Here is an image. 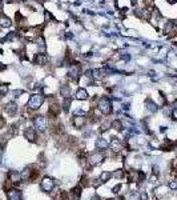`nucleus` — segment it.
<instances>
[{"mask_svg":"<svg viewBox=\"0 0 177 200\" xmlns=\"http://www.w3.org/2000/svg\"><path fill=\"white\" fill-rule=\"evenodd\" d=\"M43 101H44V96H43L41 94H33L32 96L29 97V100H28L27 107L29 109H39L40 107H41Z\"/></svg>","mask_w":177,"mask_h":200,"instance_id":"nucleus-1","label":"nucleus"},{"mask_svg":"<svg viewBox=\"0 0 177 200\" xmlns=\"http://www.w3.org/2000/svg\"><path fill=\"white\" fill-rule=\"evenodd\" d=\"M48 124H49L48 118H45V116L39 115V116H35V118H33V125H35V128L39 130L40 132H44L47 128H48Z\"/></svg>","mask_w":177,"mask_h":200,"instance_id":"nucleus-2","label":"nucleus"},{"mask_svg":"<svg viewBox=\"0 0 177 200\" xmlns=\"http://www.w3.org/2000/svg\"><path fill=\"white\" fill-rule=\"evenodd\" d=\"M97 108L101 111L102 115H109L112 113V103L108 97H101L99 100V104H97Z\"/></svg>","mask_w":177,"mask_h":200,"instance_id":"nucleus-3","label":"nucleus"},{"mask_svg":"<svg viewBox=\"0 0 177 200\" xmlns=\"http://www.w3.org/2000/svg\"><path fill=\"white\" fill-rule=\"evenodd\" d=\"M68 76L72 80H75V82H77L79 78L81 76V67H80V64H77V63L71 64L69 69H68Z\"/></svg>","mask_w":177,"mask_h":200,"instance_id":"nucleus-4","label":"nucleus"},{"mask_svg":"<svg viewBox=\"0 0 177 200\" xmlns=\"http://www.w3.org/2000/svg\"><path fill=\"white\" fill-rule=\"evenodd\" d=\"M102 160H104V153H102L101 151H96V152H93L92 155L88 158L89 164H92V165L99 164V163H101Z\"/></svg>","mask_w":177,"mask_h":200,"instance_id":"nucleus-5","label":"nucleus"},{"mask_svg":"<svg viewBox=\"0 0 177 200\" xmlns=\"http://www.w3.org/2000/svg\"><path fill=\"white\" fill-rule=\"evenodd\" d=\"M40 187H41L43 191H45V192H51L52 188L55 187V181L53 179H51V177H44V179L41 180V184H40Z\"/></svg>","mask_w":177,"mask_h":200,"instance_id":"nucleus-6","label":"nucleus"},{"mask_svg":"<svg viewBox=\"0 0 177 200\" xmlns=\"http://www.w3.org/2000/svg\"><path fill=\"white\" fill-rule=\"evenodd\" d=\"M33 63L36 66H45L48 63V56L45 54H43V52H37L35 55V57H33Z\"/></svg>","mask_w":177,"mask_h":200,"instance_id":"nucleus-7","label":"nucleus"},{"mask_svg":"<svg viewBox=\"0 0 177 200\" xmlns=\"http://www.w3.org/2000/svg\"><path fill=\"white\" fill-rule=\"evenodd\" d=\"M7 199L8 200H21V192L16 188L7 189Z\"/></svg>","mask_w":177,"mask_h":200,"instance_id":"nucleus-8","label":"nucleus"},{"mask_svg":"<svg viewBox=\"0 0 177 200\" xmlns=\"http://www.w3.org/2000/svg\"><path fill=\"white\" fill-rule=\"evenodd\" d=\"M85 123H87V119L84 118V116H80V115L73 116V119H72V125L75 128H81L85 125Z\"/></svg>","mask_w":177,"mask_h":200,"instance_id":"nucleus-9","label":"nucleus"},{"mask_svg":"<svg viewBox=\"0 0 177 200\" xmlns=\"http://www.w3.org/2000/svg\"><path fill=\"white\" fill-rule=\"evenodd\" d=\"M4 111L8 113V115H15L17 112V104L14 103V101H9V103L5 104Z\"/></svg>","mask_w":177,"mask_h":200,"instance_id":"nucleus-10","label":"nucleus"},{"mask_svg":"<svg viewBox=\"0 0 177 200\" xmlns=\"http://www.w3.org/2000/svg\"><path fill=\"white\" fill-rule=\"evenodd\" d=\"M175 28H176V23H175V21H172V20L166 21L165 27H164V33H165V35L172 36L173 32H175Z\"/></svg>","mask_w":177,"mask_h":200,"instance_id":"nucleus-11","label":"nucleus"},{"mask_svg":"<svg viewBox=\"0 0 177 200\" xmlns=\"http://www.w3.org/2000/svg\"><path fill=\"white\" fill-rule=\"evenodd\" d=\"M75 97H76L77 100H87L89 97L88 91H87L85 88H79V90L76 91V94H75Z\"/></svg>","mask_w":177,"mask_h":200,"instance_id":"nucleus-12","label":"nucleus"},{"mask_svg":"<svg viewBox=\"0 0 177 200\" xmlns=\"http://www.w3.org/2000/svg\"><path fill=\"white\" fill-rule=\"evenodd\" d=\"M24 136H26V139H28L31 143L36 141V132H35V130H32V128H27V130L24 131Z\"/></svg>","mask_w":177,"mask_h":200,"instance_id":"nucleus-13","label":"nucleus"},{"mask_svg":"<svg viewBox=\"0 0 177 200\" xmlns=\"http://www.w3.org/2000/svg\"><path fill=\"white\" fill-rule=\"evenodd\" d=\"M60 111H61V108L57 106V104H52L48 109V113H49V116H52V118H56V116L60 113Z\"/></svg>","mask_w":177,"mask_h":200,"instance_id":"nucleus-14","label":"nucleus"},{"mask_svg":"<svg viewBox=\"0 0 177 200\" xmlns=\"http://www.w3.org/2000/svg\"><path fill=\"white\" fill-rule=\"evenodd\" d=\"M12 26V21H11V19H9L8 16H0V27L2 28H8V27H11Z\"/></svg>","mask_w":177,"mask_h":200,"instance_id":"nucleus-15","label":"nucleus"},{"mask_svg":"<svg viewBox=\"0 0 177 200\" xmlns=\"http://www.w3.org/2000/svg\"><path fill=\"white\" fill-rule=\"evenodd\" d=\"M60 95L64 97V99H67V97H71V87L69 85H61L60 87Z\"/></svg>","mask_w":177,"mask_h":200,"instance_id":"nucleus-16","label":"nucleus"},{"mask_svg":"<svg viewBox=\"0 0 177 200\" xmlns=\"http://www.w3.org/2000/svg\"><path fill=\"white\" fill-rule=\"evenodd\" d=\"M108 147H109V143L105 139H97V141H96V148L97 149H107Z\"/></svg>","mask_w":177,"mask_h":200,"instance_id":"nucleus-17","label":"nucleus"},{"mask_svg":"<svg viewBox=\"0 0 177 200\" xmlns=\"http://www.w3.org/2000/svg\"><path fill=\"white\" fill-rule=\"evenodd\" d=\"M71 195L73 196L75 200H79L80 196H81V186H76L75 188L71 191Z\"/></svg>","mask_w":177,"mask_h":200,"instance_id":"nucleus-18","label":"nucleus"},{"mask_svg":"<svg viewBox=\"0 0 177 200\" xmlns=\"http://www.w3.org/2000/svg\"><path fill=\"white\" fill-rule=\"evenodd\" d=\"M145 106H147V109L149 111V112H156L157 111V104L156 103H153V101H152L151 99H148L147 100V103H145Z\"/></svg>","mask_w":177,"mask_h":200,"instance_id":"nucleus-19","label":"nucleus"},{"mask_svg":"<svg viewBox=\"0 0 177 200\" xmlns=\"http://www.w3.org/2000/svg\"><path fill=\"white\" fill-rule=\"evenodd\" d=\"M111 127L112 128H114V130L116 131H121L124 128V124H123V122H121V120H113V122L111 123Z\"/></svg>","mask_w":177,"mask_h":200,"instance_id":"nucleus-20","label":"nucleus"},{"mask_svg":"<svg viewBox=\"0 0 177 200\" xmlns=\"http://www.w3.org/2000/svg\"><path fill=\"white\" fill-rule=\"evenodd\" d=\"M17 38V32H9L5 38H3L2 39V43H4V42H12V40H15Z\"/></svg>","mask_w":177,"mask_h":200,"instance_id":"nucleus-21","label":"nucleus"},{"mask_svg":"<svg viewBox=\"0 0 177 200\" xmlns=\"http://www.w3.org/2000/svg\"><path fill=\"white\" fill-rule=\"evenodd\" d=\"M37 47H39V52H45V42L43 39V36H40L39 40H37Z\"/></svg>","mask_w":177,"mask_h":200,"instance_id":"nucleus-22","label":"nucleus"},{"mask_svg":"<svg viewBox=\"0 0 177 200\" xmlns=\"http://www.w3.org/2000/svg\"><path fill=\"white\" fill-rule=\"evenodd\" d=\"M112 177V174L111 172H102V174L100 175V180L102 181V183H105V181H108Z\"/></svg>","mask_w":177,"mask_h":200,"instance_id":"nucleus-23","label":"nucleus"},{"mask_svg":"<svg viewBox=\"0 0 177 200\" xmlns=\"http://www.w3.org/2000/svg\"><path fill=\"white\" fill-rule=\"evenodd\" d=\"M8 92V84L7 83H3V84H0V96H4V95H7Z\"/></svg>","mask_w":177,"mask_h":200,"instance_id":"nucleus-24","label":"nucleus"},{"mask_svg":"<svg viewBox=\"0 0 177 200\" xmlns=\"http://www.w3.org/2000/svg\"><path fill=\"white\" fill-rule=\"evenodd\" d=\"M124 175H125V172H124L123 170H117L116 172H113V174H112V176L120 179V177H124Z\"/></svg>","mask_w":177,"mask_h":200,"instance_id":"nucleus-25","label":"nucleus"},{"mask_svg":"<svg viewBox=\"0 0 177 200\" xmlns=\"http://www.w3.org/2000/svg\"><path fill=\"white\" fill-rule=\"evenodd\" d=\"M69 106H71V97H67V99L64 100V111L65 112L69 111Z\"/></svg>","mask_w":177,"mask_h":200,"instance_id":"nucleus-26","label":"nucleus"},{"mask_svg":"<svg viewBox=\"0 0 177 200\" xmlns=\"http://www.w3.org/2000/svg\"><path fill=\"white\" fill-rule=\"evenodd\" d=\"M44 15H45V21H48V20H53V21H56V19L53 17V15H52L49 11H45V12H44Z\"/></svg>","mask_w":177,"mask_h":200,"instance_id":"nucleus-27","label":"nucleus"},{"mask_svg":"<svg viewBox=\"0 0 177 200\" xmlns=\"http://www.w3.org/2000/svg\"><path fill=\"white\" fill-rule=\"evenodd\" d=\"M137 175H139V176H137V181H142V180L145 179V174L142 171H139Z\"/></svg>","mask_w":177,"mask_h":200,"instance_id":"nucleus-28","label":"nucleus"},{"mask_svg":"<svg viewBox=\"0 0 177 200\" xmlns=\"http://www.w3.org/2000/svg\"><path fill=\"white\" fill-rule=\"evenodd\" d=\"M169 188L170 189H177V180H172L169 183Z\"/></svg>","mask_w":177,"mask_h":200,"instance_id":"nucleus-29","label":"nucleus"},{"mask_svg":"<svg viewBox=\"0 0 177 200\" xmlns=\"http://www.w3.org/2000/svg\"><path fill=\"white\" fill-rule=\"evenodd\" d=\"M170 116H172V119L177 122V108H173L172 109V113H170Z\"/></svg>","mask_w":177,"mask_h":200,"instance_id":"nucleus-30","label":"nucleus"},{"mask_svg":"<svg viewBox=\"0 0 177 200\" xmlns=\"http://www.w3.org/2000/svg\"><path fill=\"white\" fill-rule=\"evenodd\" d=\"M23 94H24V91L16 90V91H14V97H20V95H23Z\"/></svg>","mask_w":177,"mask_h":200,"instance_id":"nucleus-31","label":"nucleus"},{"mask_svg":"<svg viewBox=\"0 0 177 200\" xmlns=\"http://www.w3.org/2000/svg\"><path fill=\"white\" fill-rule=\"evenodd\" d=\"M120 189H121V184H117L116 187H113V193H119Z\"/></svg>","mask_w":177,"mask_h":200,"instance_id":"nucleus-32","label":"nucleus"},{"mask_svg":"<svg viewBox=\"0 0 177 200\" xmlns=\"http://www.w3.org/2000/svg\"><path fill=\"white\" fill-rule=\"evenodd\" d=\"M5 125V120H4V118H2L0 116V128H3Z\"/></svg>","mask_w":177,"mask_h":200,"instance_id":"nucleus-33","label":"nucleus"},{"mask_svg":"<svg viewBox=\"0 0 177 200\" xmlns=\"http://www.w3.org/2000/svg\"><path fill=\"white\" fill-rule=\"evenodd\" d=\"M169 82L172 83V84L177 85V79H176V78H172V76H170V78H169Z\"/></svg>","mask_w":177,"mask_h":200,"instance_id":"nucleus-34","label":"nucleus"},{"mask_svg":"<svg viewBox=\"0 0 177 200\" xmlns=\"http://www.w3.org/2000/svg\"><path fill=\"white\" fill-rule=\"evenodd\" d=\"M168 3H169V4H176L177 3V0H166Z\"/></svg>","mask_w":177,"mask_h":200,"instance_id":"nucleus-35","label":"nucleus"},{"mask_svg":"<svg viewBox=\"0 0 177 200\" xmlns=\"http://www.w3.org/2000/svg\"><path fill=\"white\" fill-rule=\"evenodd\" d=\"M148 198H147V195H144V193H142L141 195V200H147Z\"/></svg>","mask_w":177,"mask_h":200,"instance_id":"nucleus-36","label":"nucleus"},{"mask_svg":"<svg viewBox=\"0 0 177 200\" xmlns=\"http://www.w3.org/2000/svg\"><path fill=\"white\" fill-rule=\"evenodd\" d=\"M3 11V2H0V12Z\"/></svg>","mask_w":177,"mask_h":200,"instance_id":"nucleus-37","label":"nucleus"},{"mask_svg":"<svg viewBox=\"0 0 177 200\" xmlns=\"http://www.w3.org/2000/svg\"><path fill=\"white\" fill-rule=\"evenodd\" d=\"M92 200H100V199H99V198H97V196H95V198H93Z\"/></svg>","mask_w":177,"mask_h":200,"instance_id":"nucleus-38","label":"nucleus"},{"mask_svg":"<svg viewBox=\"0 0 177 200\" xmlns=\"http://www.w3.org/2000/svg\"><path fill=\"white\" fill-rule=\"evenodd\" d=\"M37 2H41L43 3V2H48V0H37Z\"/></svg>","mask_w":177,"mask_h":200,"instance_id":"nucleus-39","label":"nucleus"},{"mask_svg":"<svg viewBox=\"0 0 177 200\" xmlns=\"http://www.w3.org/2000/svg\"><path fill=\"white\" fill-rule=\"evenodd\" d=\"M109 200H113V199H109ZM117 200H124L123 198H119V199H117Z\"/></svg>","mask_w":177,"mask_h":200,"instance_id":"nucleus-40","label":"nucleus"},{"mask_svg":"<svg viewBox=\"0 0 177 200\" xmlns=\"http://www.w3.org/2000/svg\"><path fill=\"white\" fill-rule=\"evenodd\" d=\"M0 164H2V153H0Z\"/></svg>","mask_w":177,"mask_h":200,"instance_id":"nucleus-41","label":"nucleus"},{"mask_svg":"<svg viewBox=\"0 0 177 200\" xmlns=\"http://www.w3.org/2000/svg\"><path fill=\"white\" fill-rule=\"evenodd\" d=\"M175 45H176V47H177V42H176V43H175Z\"/></svg>","mask_w":177,"mask_h":200,"instance_id":"nucleus-42","label":"nucleus"},{"mask_svg":"<svg viewBox=\"0 0 177 200\" xmlns=\"http://www.w3.org/2000/svg\"><path fill=\"white\" fill-rule=\"evenodd\" d=\"M176 28H177V21H176Z\"/></svg>","mask_w":177,"mask_h":200,"instance_id":"nucleus-43","label":"nucleus"}]
</instances>
